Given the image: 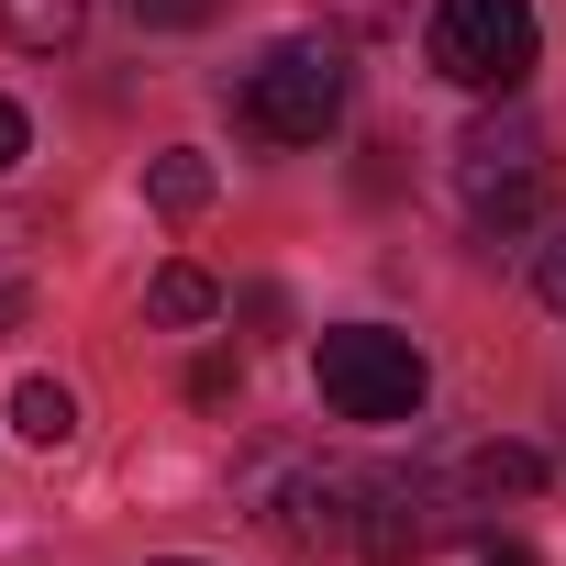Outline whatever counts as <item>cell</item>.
Returning a JSON list of instances; mask_svg holds the SVG:
<instances>
[{
  "mask_svg": "<svg viewBox=\"0 0 566 566\" xmlns=\"http://www.w3.org/2000/svg\"><path fill=\"white\" fill-rule=\"evenodd\" d=\"M233 511H244L277 555H356L367 467H334L323 444H244V467H233Z\"/></svg>",
  "mask_w": 566,
  "mask_h": 566,
  "instance_id": "obj_1",
  "label": "cell"
},
{
  "mask_svg": "<svg viewBox=\"0 0 566 566\" xmlns=\"http://www.w3.org/2000/svg\"><path fill=\"white\" fill-rule=\"evenodd\" d=\"M455 200H467V222H478L489 244L533 233L544 200H555V145H544V123L511 112V101H500L489 123H467V145H455Z\"/></svg>",
  "mask_w": 566,
  "mask_h": 566,
  "instance_id": "obj_2",
  "label": "cell"
},
{
  "mask_svg": "<svg viewBox=\"0 0 566 566\" xmlns=\"http://www.w3.org/2000/svg\"><path fill=\"white\" fill-rule=\"evenodd\" d=\"M233 112H244L255 145H323V134L345 123V45H334V34H290V45H266V56L244 67Z\"/></svg>",
  "mask_w": 566,
  "mask_h": 566,
  "instance_id": "obj_3",
  "label": "cell"
},
{
  "mask_svg": "<svg viewBox=\"0 0 566 566\" xmlns=\"http://www.w3.org/2000/svg\"><path fill=\"white\" fill-rule=\"evenodd\" d=\"M312 378H323L334 422H411V411H422V389H433L422 345H411V334H389V323H334V334L312 345Z\"/></svg>",
  "mask_w": 566,
  "mask_h": 566,
  "instance_id": "obj_4",
  "label": "cell"
},
{
  "mask_svg": "<svg viewBox=\"0 0 566 566\" xmlns=\"http://www.w3.org/2000/svg\"><path fill=\"white\" fill-rule=\"evenodd\" d=\"M467 522H478V489H467V478L378 467V478H367V511H356V555H367V566H422V555L455 544Z\"/></svg>",
  "mask_w": 566,
  "mask_h": 566,
  "instance_id": "obj_5",
  "label": "cell"
},
{
  "mask_svg": "<svg viewBox=\"0 0 566 566\" xmlns=\"http://www.w3.org/2000/svg\"><path fill=\"white\" fill-rule=\"evenodd\" d=\"M422 56H433V78H455L478 101H511L533 78V0H433Z\"/></svg>",
  "mask_w": 566,
  "mask_h": 566,
  "instance_id": "obj_6",
  "label": "cell"
},
{
  "mask_svg": "<svg viewBox=\"0 0 566 566\" xmlns=\"http://www.w3.org/2000/svg\"><path fill=\"white\" fill-rule=\"evenodd\" d=\"M78 23H90V0H0V45H23V56L78 45Z\"/></svg>",
  "mask_w": 566,
  "mask_h": 566,
  "instance_id": "obj_7",
  "label": "cell"
},
{
  "mask_svg": "<svg viewBox=\"0 0 566 566\" xmlns=\"http://www.w3.org/2000/svg\"><path fill=\"white\" fill-rule=\"evenodd\" d=\"M145 200H156L167 222H189V211H211V156H200V145H167V156L145 167Z\"/></svg>",
  "mask_w": 566,
  "mask_h": 566,
  "instance_id": "obj_8",
  "label": "cell"
},
{
  "mask_svg": "<svg viewBox=\"0 0 566 566\" xmlns=\"http://www.w3.org/2000/svg\"><path fill=\"white\" fill-rule=\"evenodd\" d=\"M12 433H23V444H78V400H67L56 378H23V389H12Z\"/></svg>",
  "mask_w": 566,
  "mask_h": 566,
  "instance_id": "obj_9",
  "label": "cell"
},
{
  "mask_svg": "<svg viewBox=\"0 0 566 566\" xmlns=\"http://www.w3.org/2000/svg\"><path fill=\"white\" fill-rule=\"evenodd\" d=\"M145 312L189 334V323H211V312H222V290H211L200 266H156V277H145Z\"/></svg>",
  "mask_w": 566,
  "mask_h": 566,
  "instance_id": "obj_10",
  "label": "cell"
},
{
  "mask_svg": "<svg viewBox=\"0 0 566 566\" xmlns=\"http://www.w3.org/2000/svg\"><path fill=\"white\" fill-rule=\"evenodd\" d=\"M467 489L478 500H522V489H544V455L533 444H478L467 455Z\"/></svg>",
  "mask_w": 566,
  "mask_h": 566,
  "instance_id": "obj_11",
  "label": "cell"
},
{
  "mask_svg": "<svg viewBox=\"0 0 566 566\" xmlns=\"http://www.w3.org/2000/svg\"><path fill=\"white\" fill-rule=\"evenodd\" d=\"M123 12L145 23V34H189V23H211L222 0H123Z\"/></svg>",
  "mask_w": 566,
  "mask_h": 566,
  "instance_id": "obj_12",
  "label": "cell"
},
{
  "mask_svg": "<svg viewBox=\"0 0 566 566\" xmlns=\"http://www.w3.org/2000/svg\"><path fill=\"white\" fill-rule=\"evenodd\" d=\"M233 389H244V367H233V356H200V367H189V400H211V411H222Z\"/></svg>",
  "mask_w": 566,
  "mask_h": 566,
  "instance_id": "obj_13",
  "label": "cell"
},
{
  "mask_svg": "<svg viewBox=\"0 0 566 566\" xmlns=\"http://www.w3.org/2000/svg\"><path fill=\"white\" fill-rule=\"evenodd\" d=\"M533 290H544V312H555V323H566V233H555V244H544V266H533Z\"/></svg>",
  "mask_w": 566,
  "mask_h": 566,
  "instance_id": "obj_14",
  "label": "cell"
},
{
  "mask_svg": "<svg viewBox=\"0 0 566 566\" xmlns=\"http://www.w3.org/2000/svg\"><path fill=\"white\" fill-rule=\"evenodd\" d=\"M23 145H34V123H23V101H0V178L23 167Z\"/></svg>",
  "mask_w": 566,
  "mask_h": 566,
  "instance_id": "obj_15",
  "label": "cell"
},
{
  "mask_svg": "<svg viewBox=\"0 0 566 566\" xmlns=\"http://www.w3.org/2000/svg\"><path fill=\"white\" fill-rule=\"evenodd\" d=\"M478 566H533V555H522V544H489V555H478Z\"/></svg>",
  "mask_w": 566,
  "mask_h": 566,
  "instance_id": "obj_16",
  "label": "cell"
},
{
  "mask_svg": "<svg viewBox=\"0 0 566 566\" xmlns=\"http://www.w3.org/2000/svg\"><path fill=\"white\" fill-rule=\"evenodd\" d=\"M0 323H23V290H12V277H0Z\"/></svg>",
  "mask_w": 566,
  "mask_h": 566,
  "instance_id": "obj_17",
  "label": "cell"
},
{
  "mask_svg": "<svg viewBox=\"0 0 566 566\" xmlns=\"http://www.w3.org/2000/svg\"><path fill=\"white\" fill-rule=\"evenodd\" d=\"M156 566H200V555H156Z\"/></svg>",
  "mask_w": 566,
  "mask_h": 566,
  "instance_id": "obj_18",
  "label": "cell"
}]
</instances>
